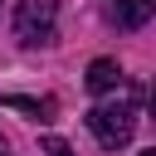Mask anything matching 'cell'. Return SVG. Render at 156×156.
<instances>
[{
    "instance_id": "6da1fadb",
    "label": "cell",
    "mask_w": 156,
    "mask_h": 156,
    "mask_svg": "<svg viewBox=\"0 0 156 156\" xmlns=\"http://www.w3.org/2000/svg\"><path fill=\"white\" fill-rule=\"evenodd\" d=\"M88 132H93L107 151L127 146V141L136 136V102H102V107H93V112H88Z\"/></svg>"
},
{
    "instance_id": "7a4b0ae2",
    "label": "cell",
    "mask_w": 156,
    "mask_h": 156,
    "mask_svg": "<svg viewBox=\"0 0 156 156\" xmlns=\"http://www.w3.org/2000/svg\"><path fill=\"white\" fill-rule=\"evenodd\" d=\"M54 20H58V0H20L15 34L24 44H49L54 39Z\"/></svg>"
},
{
    "instance_id": "3957f363",
    "label": "cell",
    "mask_w": 156,
    "mask_h": 156,
    "mask_svg": "<svg viewBox=\"0 0 156 156\" xmlns=\"http://www.w3.org/2000/svg\"><path fill=\"white\" fill-rule=\"evenodd\" d=\"M88 93H112V88H122V68H117V58H98V63H88Z\"/></svg>"
},
{
    "instance_id": "277c9868",
    "label": "cell",
    "mask_w": 156,
    "mask_h": 156,
    "mask_svg": "<svg viewBox=\"0 0 156 156\" xmlns=\"http://www.w3.org/2000/svg\"><path fill=\"white\" fill-rule=\"evenodd\" d=\"M151 15H156V0H117V10H112L117 29H141Z\"/></svg>"
},
{
    "instance_id": "5b68a950",
    "label": "cell",
    "mask_w": 156,
    "mask_h": 156,
    "mask_svg": "<svg viewBox=\"0 0 156 156\" xmlns=\"http://www.w3.org/2000/svg\"><path fill=\"white\" fill-rule=\"evenodd\" d=\"M0 107H20V112H29V117H39V122H54V102H49V98H20V93H0Z\"/></svg>"
},
{
    "instance_id": "8992f818",
    "label": "cell",
    "mask_w": 156,
    "mask_h": 156,
    "mask_svg": "<svg viewBox=\"0 0 156 156\" xmlns=\"http://www.w3.org/2000/svg\"><path fill=\"white\" fill-rule=\"evenodd\" d=\"M44 156H73V146L58 141V136H44Z\"/></svg>"
},
{
    "instance_id": "52a82bcc",
    "label": "cell",
    "mask_w": 156,
    "mask_h": 156,
    "mask_svg": "<svg viewBox=\"0 0 156 156\" xmlns=\"http://www.w3.org/2000/svg\"><path fill=\"white\" fill-rule=\"evenodd\" d=\"M0 156H5V136H0Z\"/></svg>"
},
{
    "instance_id": "ba28073f",
    "label": "cell",
    "mask_w": 156,
    "mask_h": 156,
    "mask_svg": "<svg viewBox=\"0 0 156 156\" xmlns=\"http://www.w3.org/2000/svg\"><path fill=\"white\" fill-rule=\"evenodd\" d=\"M141 156H156V151H141Z\"/></svg>"
}]
</instances>
